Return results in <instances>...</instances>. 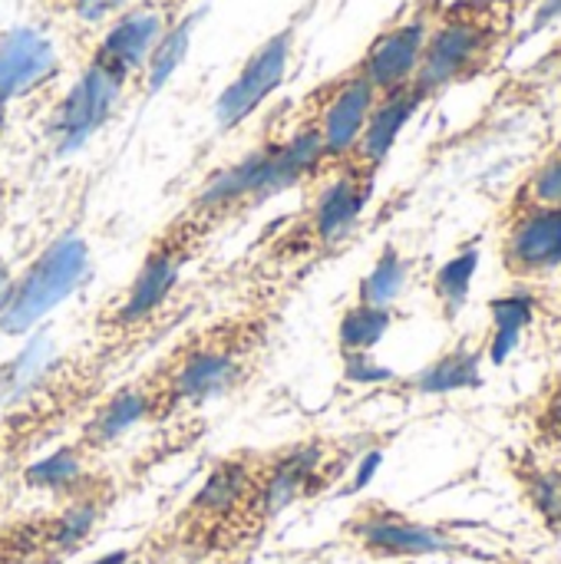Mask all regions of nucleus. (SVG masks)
Listing matches in <instances>:
<instances>
[{"label": "nucleus", "instance_id": "f257e3e1", "mask_svg": "<svg viewBox=\"0 0 561 564\" xmlns=\"http://www.w3.org/2000/svg\"><path fill=\"white\" fill-rule=\"evenodd\" d=\"M278 317L268 311L231 314L185 334L145 377L152 423L245 390L265 367Z\"/></svg>", "mask_w": 561, "mask_h": 564}, {"label": "nucleus", "instance_id": "f03ea898", "mask_svg": "<svg viewBox=\"0 0 561 564\" xmlns=\"http://www.w3.org/2000/svg\"><path fill=\"white\" fill-rule=\"evenodd\" d=\"M536 7L539 0H446L410 83L420 106L496 76L526 40Z\"/></svg>", "mask_w": 561, "mask_h": 564}, {"label": "nucleus", "instance_id": "7ed1b4c3", "mask_svg": "<svg viewBox=\"0 0 561 564\" xmlns=\"http://www.w3.org/2000/svg\"><path fill=\"white\" fill-rule=\"evenodd\" d=\"M317 172H324V145H321L317 129L308 122L291 139L261 145L251 155H245L241 162L212 175L202 185V192L192 198L185 215H179V218L198 238H208L225 221L271 202L274 195L288 192L294 182L311 178Z\"/></svg>", "mask_w": 561, "mask_h": 564}, {"label": "nucleus", "instance_id": "20e7f679", "mask_svg": "<svg viewBox=\"0 0 561 564\" xmlns=\"http://www.w3.org/2000/svg\"><path fill=\"white\" fill-rule=\"evenodd\" d=\"M380 172L360 169L354 162H341L331 175V182L314 195V202L304 208V215L284 231L271 254L284 261H304V258H327L341 245L350 241L367 202L374 198Z\"/></svg>", "mask_w": 561, "mask_h": 564}, {"label": "nucleus", "instance_id": "39448f33", "mask_svg": "<svg viewBox=\"0 0 561 564\" xmlns=\"http://www.w3.org/2000/svg\"><path fill=\"white\" fill-rule=\"evenodd\" d=\"M89 245L83 238H56L20 278H10L7 291L0 294V334L20 337L33 330L89 278Z\"/></svg>", "mask_w": 561, "mask_h": 564}, {"label": "nucleus", "instance_id": "423d86ee", "mask_svg": "<svg viewBox=\"0 0 561 564\" xmlns=\"http://www.w3.org/2000/svg\"><path fill=\"white\" fill-rule=\"evenodd\" d=\"M496 258L516 284L555 278L561 271V208L506 198L496 218Z\"/></svg>", "mask_w": 561, "mask_h": 564}, {"label": "nucleus", "instance_id": "0eeeda50", "mask_svg": "<svg viewBox=\"0 0 561 564\" xmlns=\"http://www.w3.org/2000/svg\"><path fill=\"white\" fill-rule=\"evenodd\" d=\"M202 241L182 218H175L145 251L139 274L129 281V288L122 291V297L106 311L103 324H109V330H132L139 324H145L149 317H155V311L169 301L172 288L182 278V268L202 251Z\"/></svg>", "mask_w": 561, "mask_h": 564}, {"label": "nucleus", "instance_id": "6e6552de", "mask_svg": "<svg viewBox=\"0 0 561 564\" xmlns=\"http://www.w3.org/2000/svg\"><path fill=\"white\" fill-rule=\"evenodd\" d=\"M344 539L367 558L393 562V558H430V555H456L466 552L446 529L417 522L413 516L370 499L354 509L344 522Z\"/></svg>", "mask_w": 561, "mask_h": 564}, {"label": "nucleus", "instance_id": "1a4fd4ad", "mask_svg": "<svg viewBox=\"0 0 561 564\" xmlns=\"http://www.w3.org/2000/svg\"><path fill=\"white\" fill-rule=\"evenodd\" d=\"M443 3L446 0H410L400 10V17L374 36V43L367 46L357 66L370 79L377 96L397 93L413 83Z\"/></svg>", "mask_w": 561, "mask_h": 564}, {"label": "nucleus", "instance_id": "9d476101", "mask_svg": "<svg viewBox=\"0 0 561 564\" xmlns=\"http://www.w3.org/2000/svg\"><path fill=\"white\" fill-rule=\"evenodd\" d=\"M377 102V89L370 86V79L360 73V66L347 69L344 76H337L334 83H327L321 89V106L314 112V119H308L324 145V169H337L350 149L357 145L367 116Z\"/></svg>", "mask_w": 561, "mask_h": 564}, {"label": "nucleus", "instance_id": "9b49d317", "mask_svg": "<svg viewBox=\"0 0 561 564\" xmlns=\"http://www.w3.org/2000/svg\"><path fill=\"white\" fill-rule=\"evenodd\" d=\"M288 56H291V30H281L278 36H271L268 43H261L255 50V56L245 63V69L235 76V83L215 102L218 129H231V126L245 122L281 86Z\"/></svg>", "mask_w": 561, "mask_h": 564}, {"label": "nucleus", "instance_id": "f8f14e48", "mask_svg": "<svg viewBox=\"0 0 561 564\" xmlns=\"http://www.w3.org/2000/svg\"><path fill=\"white\" fill-rule=\"evenodd\" d=\"M122 83L116 73L89 63V69L79 76V83L69 89V96L63 99L60 112H56V122H53V135H56V152L66 155V152H76L79 145L89 142V135L109 119L119 93H122Z\"/></svg>", "mask_w": 561, "mask_h": 564}, {"label": "nucleus", "instance_id": "ddd939ff", "mask_svg": "<svg viewBox=\"0 0 561 564\" xmlns=\"http://www.w3.org/2000/svg\"><path fill=\"white\" fill-rule=\"evenodd\" d=\"M489 350V340L479 334H470L456 340L450 350L433 357L427 367H420L410 377H393L390 387L400 393H417V397H436V393H456V390H473L483 383L479 367Z\"/></svg>", "mask_w": 561, "mask_h": 564}, {"label": "nucleus", "instance_id": "4468645a", "mask_svg": "<svg viewBox=\"0 0 561 564\" xmlns=\"http://www.w3.org/2000/svg\"><path fill=\"white\" fill-rule=\"evenodd\" d=\"M162 33H165V26H162L159 10H152V7L132 10L122 20H116V26L103 36L93 63L116 73L119 79H129V73L149 59V53L155 50Z\"/></svg>", "mask_w": 561, "mask_h": 564}, {"label": "nucleus", "instance_id": "2eb2a0df", "mask_svg": "<svg viewBox=\"0 0 561 564\" xmlns=\"http://www.w3.org/2000/svg\"><path fill=\"white\" fill-rule=\"evenodd\" d=\"M139 423H152V403H149V390L142 387V380L116 390L112 397H106L93 416L83 423L76 446L89 456V453H103L109 449L116 440H122L129 430H136Z\"/></svg>", "mask_w": 561, "mask_h": 564}, {"label": "nucleus", "instance_id": "dca6fc26", "mask_svg": "<svg viewBox=\"0 0 561 564\" xmlns=\"http://www.w3.org/2000/svg\"><path fill=\"white\" fill-rule=\"evenodd\" d=\"M420 109V99L413 96L410 86L397 89V93H387V96H377L370 116H367V126L357 139V145L350 149V155L344 162H354L360 169H370V172H380V165L387 162L400 129L410 122V116Z\"/></svg>", "mask_w": 561, "mask_h": 564}, {"label": "nucleus", "instance_id": "f3484780", "mask_svg": "<svg viewBox=\"0 0 561 564\" xmlns=\"http://www.w3.org/2000/svg\"><path fill=\"white\" fill-rule=\"evenodd\" d=\"M53 66H56V53L43 33L30 26L7 33L0 43V102L46 79Z\"/></svg>", "mask_w": 561, "mask_h": 564}, {"label": "nucleus", "instance_id": "a211bd4d", "mask_svg": "<svg viewBox=\"0 0 561 564\" xmlns=\"http://www.w3.org/2000/svg\"><path fill=\"white\" fill-rule=\"evenodd\" d=\"M513 479L536 519L549 532L561 535V456H539L522 449L513 459Z\"/></svg>", "mask_w": 561, "mask_h": 564}, {"label": "nucleus", "instance_id": "6ab92c4d", "mask_svg": "<svg viewBox=\"0 0 561 564\" xmlns=\"http://www.w3.org/2000/svg\"><path fill=\"white\" fill-rule=\"evenodd\" d=\"M529 449L539 456H561V370H555L522 406Z\"/></svg>", "mask_w": 561, "mask_h": 564}, {"label": "nucleus", "instance_id": "aec40b11", "mask_svg": "<svg viewBox=\"0 0 561 564\" xmlns=\"http://www.w3.org/2000/svg\"><path fill=\"white\" fill-rule=\"evenodd\" d=\"M393 327V307H370L354 301L337 321V350L341 354H374V347Z\"/></svg>", "mask_w": 561, "mask_h": 564}, {"label": "nucleus", "instance_id": "412c9836", "mask_svg": "<svg viewBox=\"0 0 561 564\" xmlns=\"http://www.w3.org/2000/svg\"><path fill=\"white\" fill-rule=\"evenodd\" d=\"M407 278H410V264L400 254V248L397 245H384L377 261H374V268L360 278L354 301L370 304V307H393V301L407 288Z\"/></svg>", "mask_w": 561, "mask_h": 564}, {"label": "nucleus", "instance_id": "4be33fe9", "mask_svg": "<svg viewBox=\"0 0 561 564\" xmlns=\"http://www.w3.org/2000/svg\"><path fill=\"white\" fill-rule=\"evenodd\" d=\"M476 264H479V248H470V251H460L453 254L433 278V301H436V311L446 324H453L460 317V311L466 307L470 301V284H473V274H476Z\"/></svg>", "mask_w": 561, "mask_h": 564}, {"label": "nucleus", "instance_id": "5701e85b", "mask_svg": "<svg viewBox=\"0 0 561 564\" xmlns=\"http://www.w3.org/2000/svg\"><path fill=\"white\" fill-rule=\"evenodd\" d=\"M23 482L30 489H43V492L76 496L83 489V482H86V453L79 446H63L53 456L30 466Z\"/></svg>", "mask_w": 561, "mask_h": 564}, {"label": "nucleus", "instance_id": "b1692460", "mask_svg": "<svg viewBox=\"0 0 561 564\" xmlns=\"http://www.w3.org/2000/svg\"><path fill=\"white\" fill-rule=\"evenodd\" d=\"M509 198L529 202V205L561 208V132L559 139L522 172V178L513 185Z\"/></svg>", "mask_w": 561, "mask_h": 564}, {"label": "nucleus", "instance_id": "393cba45", "mask_svg": "<svg viewBox=\"0 0 561 564\" xmlns=\"http://www.w3.org/2000/svg\"><path fill=\"white\" fill-rule=\"evenodd\" d=\"M555 89H561V36L506 86L503 99L506 106H529Z\"/></svg>", "mask_w": 561, "mask_h": 564}, {"label": "nucleus", "instance_id": "a878e982", "mask_svg": "<svg viewBox=\"0 0 561 564\" xmlns=\"http://www.w3.org/2000/svg\"><path fill=\"white\" fill-rule=\"evenodd\" d=\"M195 20H198V13H192V17H185V20H179L172 30H165L162 33V40L155 43V50L149 53V93H159L165 83H169V76L179 69V63L185 59V53H188V43H192V30H195Z\"/></svg>", "mask_w": 561, "mask_h": 564}, {"label": "nucleus", "instance_id": "bb28decb", "mask_svg": "<svg viewBox=\"0 0 561 564\" xmlns=\"http://www.w3.org/2000/svg\"><path fill=\"white\" fill-rule=\"evenodd\" d=\"M341 367L350 383H390L397 377L390 367H380L374 354H341Z\"/></svg>", "mask_w": 561, "mask_h": 564}, {"label": "nucleus", "instance_id": "cd10ccee", "mask_svg": "<svg viewBox=\"0 0 561 564\" xmlns=\"http://www.w3.org/2000/svg\"><path fill=\"white\" fill-rule=\"evenodd\" d=\"M76 3V10L83 13V17H89V20H96V17H103L116 0H73Z\"/></svg>", "mask_w": 561, "mask_h": 564}, {"label": "nucleus", "instance_id": "c85d7f7f", "mask_svg": "<svg viewBox=\"0 0 561 564\" xmlns=\"http://www.w3.org/2000/svg\"><path fill=\"white\" fill-rule=\"evenodd\" d=\"M129 562V552H112V555H106V558H99V562L93 564H126Z\"/></svg>", "mask_w": 561, "mask_h": 564}, {"label": "nucleus", "instance_id": "c756f323", "mask_svg": "<svg viewBox=\"0 0 561 564\" xmlns=\"http://www.w3.org/2000/svg\"><path fill=\"white\" fill-rule=\"evenodd\" d=\"M7 284H10V268H7V261H0V294L7 291Z\"/></svg>", "mask_w": 561, "mask_h": 564}, {"label": "nucleus", "instance_id": "7c9ffc66", "mask_svg": "<svg viewBox=\"0 0 561 564\" xmlns=\"http://www.w3.org/2000/svg\"><path fill=\"white\" fill-rule=\"evenodd\" d=\"M215 564H241V562H215Z\"/></svg>", "mask_w": 561, "mask_h": 564}, {"label": "nucleus", "instance_id": "2f4dec72", "mask_svg": "<svg viewBox=\"0 0 561 564\" xmlns=\"http://www.w3.org/2000/svg\"><path fill=\"white\" fill-rule=\"evenodd\" d=\"M0 208H3V192H0Z\"/></svg>", "mask_w": 561, "mask_h": 564}]
</instances>
